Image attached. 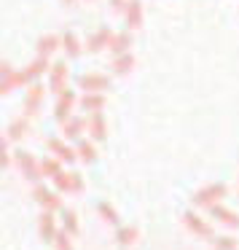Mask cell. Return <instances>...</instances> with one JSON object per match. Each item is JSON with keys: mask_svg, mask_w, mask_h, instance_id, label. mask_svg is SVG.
Returning a JSON list of instances; mask_svg holds the SVG:
<instances>
[{"mask_svg": "<svg viewBox=\"0 0 239 250\" xmlns=\"http://www.w3.org/2000/svg\"><path fill=\"white\" fill-rule=\"evenodd\" d=\"M226 194H228V188L223 183H210L207 188H201L199 194L194 196V205L196 207H212V205H218V199H223Z\"/></svg>", "mask_w": 239, "mask_h": 250, "instance_id": "obj_1", "label": "cell"}, {"mask_svg": "<svg viewBox=\"0 0 239 250\" xmlns=\"http://www.w3.org/2000/svg\"><path fill=\"white\" fill-rule=\"evenodd\" d=\"M54 186H57V191H62V194H81L83 191V178L78 172H60L54 178Z\"/></svg>", "mask_w": 239, "mask_h": 250, "instance_id": "obj_2", "label": "cell"}, {"mask_svg": "<svg viewBox=\"0 0 239 250\" xmlns=\"http://www.w3.org/2000/svg\"><path fill=\"white\" fill-rule=\"evenodd\" d=\"M17 159H19V167H22V175L27 180H35V183H38L40 178H43V172H40V164L35 162V156L33 153H17Z\"/></svg>", "mask_w": 239, "mask_h": 250, "instance_id": "obj_3", "label": "cell"}, {"mask_svg": "<svg viewBox=\"0 0 239 250\" xmlns=\"http://www.w3.org/2000/svg\"><path fill=\"white\" fill-rule=\"evenodd\" d=\"M183 223L196 234V237H201V239H212V229H210V223H204L199 215H196V212H185V215H183Z\"/></svg>", "mask_w": 239, "mask_h": 250, "instance_id": "obj_4", "label": "cell"}, {"mask_svg": "<svg viewBox=\"0 0 239 250\" xmlns=\"http://www.w3.org/2000/svg\"><path fill=\"white\" fill-rule=\"evenodd\" d=\"M33 196L38 199V205L43 207V210H51V212L60 210V205H62L60 196H57V194H49V188H46V186H35Z\"/></svg>", "mask_w": 239, "mask_h": 250, "instance_id": "obj_5", "label": "cell"}, {"mask_svg": "<svg viewBox=\"0 0 239 250\" xmlns=\"http://www.w3.org/2000/svg\"><path fill=\"white\" fill-rule=\"evenodd\" d=\"M57 221L54 215H51V210H43V215H40V239L43 242H54L57 239Z\"/></svg>", "mask_w": 239, "mask_h": 250, "instance_id": "obj_6", "label": "cell"}, {"mask_svg": "<svg viewBox=\"0 0 239 250\" xmlns=\"http://www.w3.org/2000/svg\"><path fill=\"white\" fill-rule=\"evenodd\" d=\"M210 212H212V218L215 221H220L223 226H231V229H237L239 226V215L237 212H231L228 207H223V205H212L210 207Z\"/></svg>", "mask_w": 239, "mask_h": 250, "instance_id": "obj_7", "label": "cell"}, {"mask_svg": "<svg viewBox=\"0 0 239 250\" xmlns=\"http://www.w3.org/2000/svg\"><path fill=\"white\" fill-rule=\"evenodd\" d=\"M137 237H140V231H137L135 226H119V231H116V242H119L121 248H129V245H135Z\"/></svg>", "mask_w": 239, "mask_h": 250, "instance_id": "obj_8", "label": "cell"}, {"mask_svg": "<svg viewBox=\"0 0 239 250\" xmlns=\"http://www.w3.org/2000/svg\"><path fill=\"white\" fill-rule=\"evenodd\" d=\"M49 151L54 153V156H60L62 162H73V159L78 156V151H73V148H67L62 140H49Z\"/></svg>", "mask_w": 239, "mask_h": 250, "instance_id": "obj_9", "label": "cell"}, {"mask_svg": "<svg viewBox=\"0 0 239 250\" xmlns=\"http://www.w3.org/2000/svg\"><path fill=\"white\" fill-rule=\"evenodd\" d=\"M73 103H76L73 92H65V94H62V97H60V105H57V119L65 121V119H67V110L73 108Z\"/></svg>", "mask_w": 239, "mask_h": 250, "instance_id": "obj_10", "label": "cell"}, {"mask_svg": "<svg viewBox=\"0 0 239 250\" xmlns=\"http://www.w3.org/2000/svg\"><path fill=\"white\" fill-rule=\"evenodd\" d=\"M40 172H43L46 178H51V180H54L57 175L62 172V164H60V159H43V162H40Z\"/></svg>", "mask_w": 239, "mask_h": 250, "instance_id": "obj_11", "label": "cell"}, {"mask_svg": "<svg viewBox=\"0 0 239 250\" xmlns=\"http://www.w3.org/2000/svg\"><path fill=\"white\" fill-rule=\"evenodd\" d=\"M97 212L102 215L105 223H113V226H119V212L113 210V205H108V202H100V205H97Z\"/></svg>", "mask_w": 239, "mask_h": 250, "instance_id": "obj_12", "label": "cell"}, {"mask_svg": "<svg viewBox=\"0 0 239 250\" xmlns=\"http://www.w3.org/2000/svg\"><path fill=\"white\" fill-rule=\"evenodd\" d=\"M89 132H92L94 140H105V121H102L100 113L92 116V121H89Z\"/></svg>", "mask_w": 239, "mask_h": 250, "instance_id": "obj_13", "label": "cell"}, {"mask_svg": "<svg viewBox=\"0 0 239 250\" xmlns=\"http://www.w3.org/2000/svg\"><path fill=\"white\" fill-rule=\"evenodd\" d=\"M78 159L86 162V164H92L94 159H97V151H94L92 143H78Z\"/></svg>", "mask_w": 239, "mask_h": 250, "instance_id": "obj_14", "label": "cell"}, {"mask_svg": "<svg viewBox=\"0 0 239 250\" xmlns=\"http://www.w3.org/2000/svg\"><path fill=\"white\" fill-rule=\"evenodd\" d=\"M62 223H65V231H70L73 237L78 234V218H76V212H73V210L62 212Z\"/></svg>", "mask_w": 239, "mask_h": 250, "instance_id": "obj_15", "label": "cell"}, {"mask_svg": "<svg viewBox=\"0 0 239 250\" xmlns=\"http://www.w3.org/2000/svg\"><path fill=\"white\" fill-rule=\"evenodd\" d=\"M81 129H83V121H78V119H70V121H65V137H70V140H76L78 135H81Z\"/></svg>", "mask_w": 239, "mask_h": 250, "instance_id": "obj_16", "label": "cell"}, {"mask_svg": "<svg viewBox=\"0 0 239 250\" xmlns=\"http://www.w3.org/2000/svg\"><path fill=\"white\" fill-rule=\"evenodd\" d=\"M83 108L89 110V113H100V108L105 105V100L102 97H97V94H89V97H83Z\"/></svg>", "mask_w": 239, "mask_h": 250, "instance_id": "obj_17", "label": "cell"}, {"mask_svg": "<svg viewBox=\"0 0 239 250\" xmlns=\"http://www.w3.org/2000/svg\"><path fill=\"white\" fill-rule=\"evenodd\" d=\"M105 83H108V81H105L102 76H83L81 78V86L83 89H94V92H97V89H102Z\"/></svg>", "mask_w": 239, "mask_h": 250, "instance_id": "obj_18", "label": "cell"}, {"mask_svg": "<svg viewBox=\"0 0 239 250\" xmlns=\"http://www.w3.org/2000/svg\"><path fill=\"white\" fill-rule=\"evenodd\" d=\"M70 237H73L70 231H60V234H57V239H54L57 250H73V242H70Z\"/></svg>", "mask_w": 239, "mask_h": 250, "instance_id": "obj_19", "label": "cell"}, {"mask_svg": "<svg viewBox=\"0 0 239 250\" xmlns=\"http://www.w3.org/2000/svg\"><path fill=\"white\" fill-rule=\"evenodd\" d=\"M212 245H215V250H237V239L234 237H218Z\"/></svg>", "mask_w": 239, "mask_h": 250, "instance_id": "obj_20", "label": "cell"}, {"mask_svg": "<svg viewBox=\"0 0 239 250\" xmlns=\"http://www.w3.org/2000/svg\"><path fill=\"white\" fill-rule=\"evenodd\" d=\"M14 81H17L14 70H11L8 65H3V92H6V89H11V86H14Z\"/></svg>", "mask_w": 239, "mask_h": 250, "instance_id": "obj_21", "label": "cell"}, {"mask_svg": "<svg viewBox=\"0 0 239 250\" xmlns=\"http://www.w3.org/2000/svg\"><path fill=\"white\" fill-rule=\"evenodd\" d=\"M105 38H108V30H102L100 35H94V38L89 41V49H92V51H100V49L105 46Z\"/></svg>", "mask_w": 239, "mask_h": 250, "instance_id": "obj_22", "label": "cell"}, {"mask_svg": "<svg viewBox=\"0 0 239 250\" xmlns=\"http://www.w3.org/2000/svg\"><path fill=\"white\" fill-rule=\"evenodd\" d=\"M140 24V3H132L129 6V27H137Z\"/></svg>", "mask_w": 239, "mask_h": 250, "instance_id": "obj_23", "label": "cell"}, {"mask_svg": "<svg viewBox=\"0 0 239 250\" xmlns=\"http://www.w3.org/2000/svg\"><path fill=\"white\" fill-rule=\"evenodd\" d=\"M129 65H132V57H119L116 65H113V70L116 73H126V70H129Z\"/></svg>", "mask_w": 239, "mask_h": 250, "instance_id": "obj_24", "label": "cell"}, {"mask_svg": "<svg viewBox=\"0 0 239 250\" xmlns=\"http://www.w3.org/2000/svg\"><path fill=\"white\" fill-rule=\"evenodd\" d=\"M22 135H24V121H17V124H11V129H8V137H11V140H19Z\"/></svg>", "mask_w": 239, "mask_h": 250, "instance_id": "obj_25", "label": "cell"}, {"mask_svg": "<svg viewBox=\"0 0 239 250\" xmlns=\"http://www.w3.org/2000/svg\"><path fill=\"white\" fill-rule=\"evenodd\" d=\"M110 46H113V51H124L126 46H129V38H126V35H119L116 41H110Z\"/></svg>", "mask_w": 239, "mask_h": 250, "instance_id": "obj_26", "label": "cell"}, {"mask_svg": "<svg viewBox=\"0 0 239 250\" xmlns=\"http://www.w3.org/2000/svg\"><path fill=\"white\" fill-rule=\"evenodd\" d=\"M65 49H67V54H73V57L78 54V43H76V35H67V38H65Z\"/></svg>", "mask_w": 239, "mask_h": 250, "instance_id": "obj_27", "label": "cell"}, {"mask_svg": "<svg viewBox=\"0 0 239 250\" xmlns=\"http://www.w3.org/2000/svg\"><path fill=\"white\" fill-rule=\"evenodd\" d=\"M57 46V38L54 35H49V38H43V43H40V54H46V51H51Z\"/></svg>", "mask_w": 239, "mask_h": 250, "instance_id": "obj_28", "label": "cell"}, {"mask_svg": "<svg viewBox=\"0 0 239 250\" xmlns=\"http://www.w3.org/2000/svg\"><path fill=\"white\" fill-rule=\"evenodd\" d=\"M38 100H40V89H33V92H30V100H27L30 110H35V108H38Z\"/></svg>", "mask_w": 239, "mask_h": 250, "instance_id": "obj_29", "label": "cell"}, {"mask_svg": "<svg viewBox=\"0 0 239 250\" xmlns=\"http://www.w3.org/2000/svg\"><path fill=\"white\" fill-rule=\"evenodd\" d=\"M8 162H11V159H8V151H6V140H3V159H0V164H3V169L8 167Z\"/></svg>", "mask_w": 239, "mask_h": 250, "instance_id": "obj_30", "label": "cell"}, {"mask_svg": "<svg viewBox=\"0 0 239 250\" xmlns=\"http://www.w3.org/2000/svg\"><path fill=\"white\" fill-rule=\"evenodd\" d=\"M110 6H116V8H121V6H124V0H110Z\"/></svg>", "mask_w": 239, "mask_h": 250, "instance_id": "obj_31", "label": "cell"}]
</instances>
